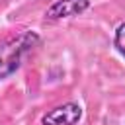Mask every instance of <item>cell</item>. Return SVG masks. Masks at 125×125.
Wrapping results in <instances>:
<instances>
[{"mask_svg":"<svg viewBox=\"0 0 125 125\" xmlns=\"http://www.w3.org/2000/svg\"><path fill=\"white\" fill-rule=\"evenodd\" d=\"M82 117V107L76 102H66L43 115V125H76Z\"/></svg>","mask_w":125,"mask_h":125,"instance_id":"obj_2","label":"cell"},{"mask_svg":"<svg viewBox=\"0 0 125 125\" xmlns=\"http://www.w3.org/2000/svg\"><path fill=\"white\" fill-rule=\"evenodd\" d=\"M37 45H39V35L35 31H23L18 37L0 45V78L14 74L20 68L21 59Z\"/></svg>","mask_w":125,"mask_h":125,"instance_id":"obj_1","label":"cell"},{"mask_svg":"<svg viewBox=\"0 0 125 125\" xmlns=\"http://www.w3.org/2000/svg\"><path fill=\"white\" fill-rule=\"evenodd\" d=\"M88 8H90V0H57L47 8L45 18L47 20H62V18L78 16V14L86 12Z\"/></svg>","mask_w":125,"mask_h":125,"instance_id":"obj_3","label":"cell"},{"mask_svg":"<svg viewBox=\"0 0 125 125\" xmlns=\"http://www.w3.org/2000/svg\"><path fill=\"white\" fill-rule=\"evenodd\" d=\"M113 45H115V49L125 57V23H121V25L117 27L115 37H113Z\"/></svg>","mask_w":125,"mask_h":125,"instance_id":"obj_4","label":"cell"}]
</instances>
